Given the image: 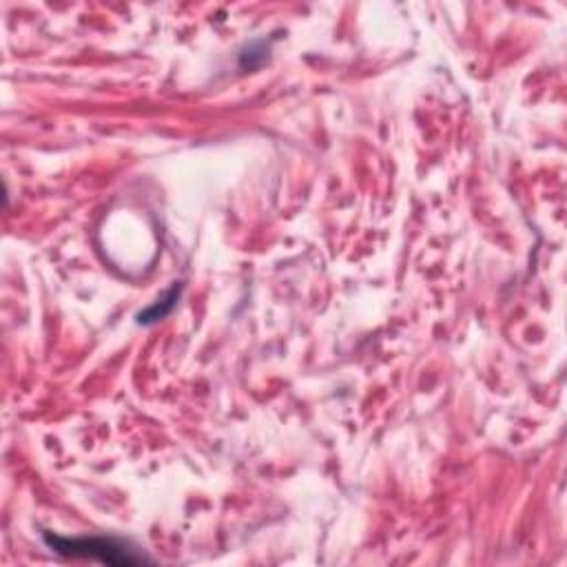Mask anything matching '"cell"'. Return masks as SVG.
Wrapping results in <instances>:
<instances>
[{
	"label": "cell",
	"instance_id": "cell-1",
	"mask_svg": "<svg viewBox=\"0 0 567 567\" xmlns=\"http://www.w3.org/2000/svg\"><path fill=\"white\" fill-rule=\"evenodd\" d=\"M45 541L54 552L63 556H74V559H94L109 565H138L144 561L129 545L113 539H100V536H91V539H67V536L45 534Z\"/></svg>",
	"mask_w": 567,
	"mask_h": 567
},
{
	"label": "cell",
	"instance_id": "cell-2",
	"mask_svg": "<svg viewBox=\"0 0 567 567\" xmlns=\"http://www.w3.org/2000/svg\"><path fill=\"white\" fill-rule=\"evenodd\" d=\"M180 291H182V286H180V284L171 286L169 291L162 295V300H158V304H153V306H149V308H147V311L140 313L138 322H140V324H153V322H158V319L167 317V315L173 311V308H175V304H178Z\"/></svg>",
	"mask_w": 567,
	"mask_h": 567
}]
</instances>
